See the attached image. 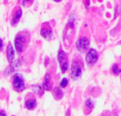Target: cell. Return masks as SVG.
Here are the masks:
<instances>
[{"mask_svg": "<svg viewBox=\"0 0 121 116\" xmlns=\"http://www.w3.org/2000/svg\"><path fill=\"white\" fill-rule=\"evenodd\" d=\"M14 44H15V47L18 52H21V51H23V48L27 44L26 35H25L24 33H22V32L18 33L15 38Z\"/></svg>", "mask_w": 121, "mask_h": 116, "instance_id": "obj_1", "label": "cell"}, {"mask_svg": "<svg viewBox=\"0 0 121 116\" xmlns=\"http://www.w3.org/2000/svg\"><path fill=\"white\" fill-rule=\"evenodd\" d=\"M13 86L15 90L18 91H22L25 89V84L23 79V77L21 74L16 73L13 75Z\"/></svg>", "mask_w": 121, "mask_h": 116, "instance_id": "obj_2", "label": "cell"}, {"mask_svg": "<svg viewBox=\"0 0 121 116\" xmlns=\"http://www.w3.org/2000/svg\"><path fill=\"white\" fill-rule=\"evenodd\" d=\"M99 55L96 50L90 49L86 55V61L89 65H94L98 60Z\"/></svg>", "mask_w": 121, "mask_h": 116, "instance_id": "obj_3", "label": "cell"}, {"mask_svg": "<svg viewBox=\"0 0 121 116\" xmlns=\"http://www.w3.org/2000/svg\"><path fill=\"white\" fill-rule=\"evenodd\" d=\"M82 75V67L80 64L75 61L72 64V78L74 80L77 79Z\"/></svg>", "mask_w": 121, "mask_h": 116, "instance_id": "obj_4", "label": "cell"}, {"mask_svg": "<svg viewBox=\"0 0 121 116\" xmlns=\"http://www.w3.org/2000/svg\"><path fill=\"white\" fill-rule=\"evenodd\" d=\"M40 34L45 38H47V39L50 38V37H52V30L51 27L49 25H48L47 23H45V25L43 26V27L41 28Z\"/></svg>", "mask_w": 121, "mask_h": 116, "instance_id": "obj_5", "label": "cell"}, {"mask_svg": "<svg viewBox=\"0 0 121 116\" xmlns=\"http://www.w3.org/2000/svg\"><path fill=\"white\" fill-rule=\"evenodd\" d=\"M89 45V41L87 38H82L77 43V49L80 51H84L87 49Z\"/></svg>", "mask_w": 121, "mask_h": 116, "instance_id": "obj_6", "label": "cell"}, {"mask_svg": "<svg viewBox=\"0 0 121 116\" xmlns=\"http://www.w3.org/2000/svg\"><path fill=\"white\" fill-rule=\"evenodd\" d=\"M14 56H15V52L13 50V47L11 45V43H9L8 44V47H7V59L9 62H12L13 59H14Z\"/></svg>", "mask_w": 121, "mask_h": 116, "instance_id": "obj_7", "label": "cell"}, {"mask_svg": "<svg viewBox=\"0 0 121 116\" xmlns=\"http://www.w3.org/2000/svg\"><path fill=\"white\" fill-rule=\"evenodd\" d=\"M21 16H22V11H21V9H18V10L15 13V14H14V16H13V18H12L11 25H12L13 26H16L18 24V21H19L21 17Z\"/></svg>", "mask_w": 121, "mask_h": 116, "instance_id": "obj_8", "label": "cell"}, {"mask_svg": "<svg viewBox=\"0 0 121 116\" xmlns=\"http://www.w3.org/2000/svg\"><path fill=\"white\" fill-rule=\"evenodd\" d=\"M26 107L29 109V110H33V108H35L36 105H37V102L35 101V99H30L26 101Z\"/></svg>", "mask_w": 121, "mask_h": 116, "instance_id": "obj_9", "label": "cell"}, {"mask_svg": "<svg viewBox=\"0 0 121 116\" xmlns=\"http://www.w3.org/2000/svg\"><path fill=\"white\" fill-rule=\"evenodd\" d=\"M43 88L46 91H49L50 89V76L48 74H47L44 79L43 82Z\"/></svg>", "mask_w": 121, "mask_h": 116, "instance_id": "obj_10", "label": "cell"}, {"mask_svg": "<svg viewBox=\"0 0 121 116\" xmlns=\"http://www.w3.org/2000/svg\"><path fill=\"white\" fill-rule=\"evenodd\" d=\"M55 94L56 98H57L58 99H60L62 97V91L60 88L55 89Z\"/></svg>", "mask_w": 121, "mask_h": 116, "instance_id": "obj_11", "label": "cell"}, {"mask_svg": "<svg viewBox=\"0 0 121 116\" xmlns=\"http://www.w3.org/2000/svg\"><path fill=\"white\" fill-rule=\"evenodd\" d=\"M65 52L64 51H60L58 54V61L60 63H62V61L65 60Z\"/></svg>", "mask_w": 121, "mask_h": 116, "instance_id": "obj_12", "label": "cell"}, {"mask_svg": "<svg viewBox=\"0 0 121 116\" xmlns=\"http://www.w3.org/2000/svg\"><path fill=\"white\" fill-rule=\"evenodd\" d=\"M75 20H76V17H75V16H74V15L72 13V14L71 15V16L69 17V21L70 27L73 28V26H74V25Z\"/></svg>", "mask_w": 121, "mask_h": 116, "instance_id": "obj_13", "label": "cell"}, {"mask_svg": "<svg viewBox=\"0 0 121 116\" xmlns=\"http://www.w3.org/2000/svg\"><path fill=\"white\" fill-rule=\"evenodd\" d=\"M113 72L115 74H119L121 72V69L118 68V67L116 64H115L113 67Z\"/></svg>", "mask_w": 121, "mask_h": 116, "instance_id": "obj_14", "label": "cell"}, {"mask_svg": "<svg viewBox=\"0 0 121 116\" xmlns=\"http://www.w3.org/2000/svg\"><path fill=\"white\" fill-rule=\"evenodd\" d=\"M67 68H68V63H67V61H65V62H63V63L62 64V66H61L62 72L63 73H65V72L67 71Z\"/></svg>", "mask_w": 121, "mask_h": 116, "instance_id": "obj_15", "label": "cell"}, {"mask_svg": "<svg viewBox=\"0 0 121 116\" xmlns=\"http://www.w3.org/2000/svg\"><path fill=\"white\" fill-rule=\"evenodd\" d=\"M67 84H68V79L66 78H64L60 82V86L62 88H65V86H67Z\"/></svg>", "mask_w": 121, "mask_h": 116, "instance_id": "obj_16", "label": "cell"}, {"mask_svg": "<svg viewBox=\"0 0 121 116\" xmlns=\"http://www.w3.org/2000/svg\"><path fill=\"white\" fill-rule=\"evenodd\" d=\"M86 106L89 107V108H93V107H94L93 102L91 101V99H88V100L86 101Z\"/></svg>", "mask_w": 121, "mask_h": 116, "instance_id": "obj_17", "label": "cell"}, {"mask_svg": "<svg viewBox=\"0 0 121 116\" xmlns=\"http://www.w3.org/2000/svg\"><path fill=\"white\" fill-rule=\"evenodd\" d=\"M0 116H6L5 111H0Z\"/></svg>", "mask_w": 121, "mask_h": 116, "instance_id": "obj_18", "label": "cell"}, {"mask_svg": "<svg viewBox=\"0 0 121 116\" xmlns=\"http://www.w3.org/2000/svg\"><path fill=\"white\" fill-rule=\"evenodd\" d=\"M2 46H3V41H2V40L0 38V50L2 48Z\"/></svg>", "mask_w": 121, "mask_h": 116, "instance_id": "obj_19", "label": "cell"}]
</instances>
